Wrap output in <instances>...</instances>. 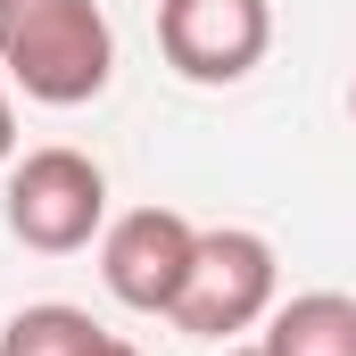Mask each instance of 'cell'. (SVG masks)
Listing matches in <instances>:
<instances>
[{
    "instance_id": "obj_1",
    "label": "cell",
    "mask_w": 356,
    "mask_h": 356,
    "mask_svg": "<svg viewBox=\"0 0 356 356\" xmlns=\"http://www.w3.org/2000/svg\"><path fill=\"white\" fill-rule=\"evenodd\" d=\"M0 67L42 108H83L116 75V33L99 0H0Z\"/></svg>"
},
{
    "instance_id": "obj_4",
    "label": "cell",
    "mask_w": 356,
    "mask_h": 356,
    "mask_svg": "<svg viewBox=\"0 0 356 356\" xmlns=\"http://www.w3.org/2000/svg\"><path fill=\"white\" fill-rule=\"evenodd\" d=\"M158 50L182 83H241L273 50V0H158Z\"/></svg>"
},
{
    "instance_id": "obj_3",
    "label": "cell",
    "mask_w": 356,
    "mask_h": 356,
    "mask_svg": "<svg viewBox=\"0 0 356 356\" xmlns=\"http://www.w3.org/2000/svg\"><path fill=\"white\" fill-rule=\"evenodd\" d=\"M0 207H8V232L33 257H75V249H91L108 232V175L91 166L83 149L50 141V149H25L8 166Z\"/></svg>"
},
{
    "instance_id": "obj_10",
    "label": "cell",
    "mask_w": 356,
    "mask_h": 356,
    "mask_svg": "<svg viewBox=\"0 0 356 356\" xmlns=\"http://www.w3.org/2000/svg\"><path fill=\"white\" fill-rule=\"evenodd\" d=\"M224 356H266V340H257V348H224Z\"/></svg>"
},
{
    "instance_id": "obj_7",
    "label": "cell",
    "mask_w": 356,
    "mask_h": 356,
    "mask_svg": "<svg viewBox=\"0 0 356 356\" xmlns=\"http://www.w3.org/2000/svg\"><path fill=\"white\" fill-rule=\"evenodd\" d=\"M99 348H108V332L91 323L83 307H58V298L17 307L8 332H0V356H99Z\"/></svg>"
},
{
    "instance_id": "obj_8",
    "label": "cell",
    "mask_w": 356,
    "mask_h": 356,
    "mask_svg": "<svg viewBox=\"0 0 356 356\" xmlns=\"http://www.w3.org/2000/svg\"><path fill=\"white\" fill-rule=\"evenodd\" d=\"M17 166V108H8V91H0V175Z\"/></svg>"
},
{
    "instance_id": "obj_11",
    "label": "cell",
    "mask_w": 356,
    "mask_h": 356,
    "mask_svg": "<svg viewBox=\"0 0 356 356\" xmlns=\"http://www.w3.org/2000/svg\"><path fill=\"white\" fill-rule=\"evenodd\" d=\"M348 116H356V83H348Z\"/></svg>"
},
{
    "instance_id": "obj_6",
    "label": "cell",
    "mask_w": 356,
    "mask_h": 356,
    "mask_svg": "<svg viewBox=\"0 0 356 356\" xmlns=\"http://www.w3.org/2000/svg\"><path fill=\"white\" fill-rule=\"evenodd\" d=\"M266 356H356V298L348 290H298L266 315Z\"/></svg>"
},
{
    "instance_id": "obj_5",
    "label": "cell",
    "mask_w": 356,
    "mask_h": 356,
    "mask_svg": "<svg viewBox=\"0 0 356 356\" xmlns=\"http://www.w3.org/2000/svg\"><path fill=\"white\" fill-rule=\"evenodd\" d=\"M191 249H199V224L175 216V207H133L99 232V282L108 298H124L133 315H166L191 273Z\"/></svg>"
},
{
    "instance_id": "obj_2",
    "label": "cell",
    "mask_w": 356,
    "mask_h": 356,
    "mask_svg": "<svg viewBox=\"0 0 356 356\" xmlns=\"http://www.w3.org/2000/svg\"><path fill=\"white\" fill-rule=\"evenodd\" d=\"M273 290H282L273 241L249 232V224H216V232H199V249H191V273H182L166 323L191 332V340H232V332H257L273 315Z\"/></svg>"
},
{
    "instance_id": "obj_9",
    "label": "cell",
    "mask_w": 356,
    "mask_h": 356,
    "mask_svg": "<svg viewBox=\"0 0 356 356\" xmlns=\"http://www.w3.org/2000/svg\"><path fill=\"white\" fill-rule=\"evenodd\" d=\"M99 356H141V348H133V340H116V332H108V348H99Z\"/></svg>"
}]
</instances>
